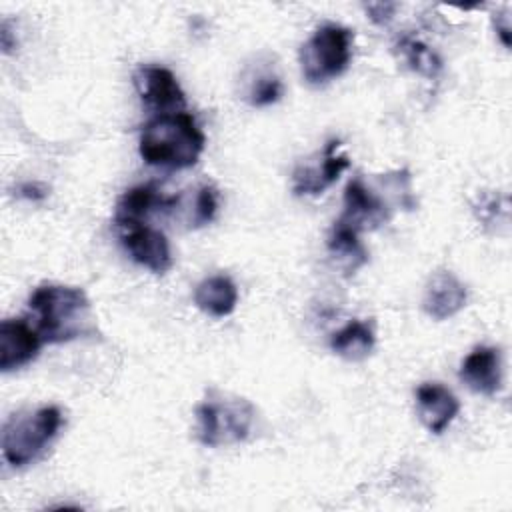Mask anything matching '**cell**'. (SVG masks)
Masks as SVG:
<instances>
[{
	"label": "cell",
	"instance_id": "obj_8",
	"mask_svg": "<svg viewBox=\"0 0 512 512\" xmlns=\"http://www.w3.org/2000/svg\"><path fill=\"white\" fill-rule=\"evenodd\" d=\"M120 240L130 258L154 274H164L174 264L168 238L148 224L122 228Z\"/></svg>",
	"mask_w": 512,
	"mask_h": 512
},
{
	"label": "cell",
	"instance_id": "obj_4",
	"mask_svg": "<svg viewBox=\"0 0 512 512\" xmlns=\"http://www.w3.org/2000/svg\"><path fill=\"white\" fill-rule=\"evenodd\" d=\"M64 422L58 406H40L36 410L12 414L2 428V454L14 468L34 464L44 456Z\"/></svg>",
	"mask_w": 512,
	"mask_h": 512
},
{
	"label": "cell",
	"instance_id": "obj_5",
	"mask_svg": "<svg viewBox=\"0 0 512 512\" xmlns=\"http://www.w3.org/2000/svg\"><path fill=\"white\" fill-rule=\"evenodd\" d=\"M354 32L340 24H322L300 48L302 76L318 86L346 72L352 60Z\"/></svg>",
	"mask_w": 512,
	"mask_h": 512
},
{
	"label": "cell",
	"instance_id": "obj_6",
	"mask_svg": "<svg viewBox=\"0 0 512 512\" xmlns=\"http://www.w3.org/2000/svg\"><path fill=\"white\" fill-rule=\"evenodd\" d=\"M134 86L140 100L158 114L180 112L186 106L184 90L180 88L172 70L156 64L138 66L134 76Z\"/></svg>",
	"mask_w": 512,
	"mask_h": 512
},
{
	"label": "cell",
	"instance_id": "obj_21",
	"mask_svg": "<svg viewBox=\"0 0 512 512\" xmlns=\"http://www.w3.org/2000/svg\"><path fill=\"white\" fill-rule=\"evenodd\" d=\"M364 8H366V12H368V16H370L372 22H376V24H386V22L392 20V16H394V12H396L398 6H396L394 2H370V4H366Z\"/></svg>",
	"mask_w": 512,
	"mask_h": 512
},
{
	"label": "cell",
	"instance_id": "obj_19",
	"mask_svg": "<svg viewBox=\"0 0 512 512\" xmlns=\"http://www.w3.org/2000/svg\"><path fill=\"white\" fill-rule=\"evenodd\" d=\"M188 226L190 228H200L206 226L208 222L214 220L216 210H218V194L216 188L210 184H202L194 190V198L188 206Z\"/></svg>",
	"mask_w": 512,
	"mask_h": 512
},
{
	"label": "cell",
	"instance_id": "obj_16",
	"mask_svg": "<svg viewBox=\"0 0 512 512\" xmlns=\"http://www.w3.org/2000/svg\"><path fill=\"white\" fill-rule=\"evenodd\" d=\"M194 304L208 316L224 318L232 314L238 304V288L226 274L208 276L196 286Z\"/></svg>",
	"mask_w": 512,
	"mask_h": 512
},
{
	"label": "cell",
	"instance_id": "obj_11",
	"mask_svg": "<svg viewBox=\"0 0 512 512\" xmlns=\"http://www.w3.org/2000/svg\"><path fill=\"white\" fill-rule=\"evenodd\" d=\"M42 338L24 318H8L0 324V370L10 372L32 362L40 352Z\"/></svg>",
	"mask_w": 512,
	"mask_h": 512
},
{
	"label": "cell",
	"instance_id": "obj_17",
	"mask_svg": "<svg viewBox=\"0 0 512 512\" xmlns=\"http://www.w3.org/2000/svg\"><path fill=\"white\" fill-rule=\"evenodd\" d=\"M374 344L376 336L372 322L358 318L350 320L330 336V350L348 362H360L368 358L374 350Z\"/></svg>",
	"mask_w": 512,
	"mask_h": 512
},
{
	"label": "cell",
	"instance_id": "obj_18",
	"mask_svg": "<svg viewBox=\"0 0 512 512\" xmlns=\"http://www.w3.org/2000/svg\"><path fill=\"white\" fill-rule=\"evenodd\" d=\"M398 48H400L402 58L410 66V70H414L416 74L426 76V78H436L440 74L442 60L438 58V54L432 48H428L418 38L402 36L398 40Z\"/></svg>",
	"mask_w": 512,
	"mask_h": 512
},
{
	"label": "cell",
	"instance_id": "obj_7",
	"mask_svg": "<svg viewBox=\"0 0 512 512\" xmlns=\"http://www.w3.org/2000/svg\"><path fill=\"white\" fill-rule=\"evenodd\" d=\"M390 210V204L372 186L362 178H352L344 188V210L338 220L360 232L384 224Z\"/></svg>",
	"mask_w": 512,
	"mask_h": 512
},
{
	"label": "cell",
	"instance_id": "obj_10",
	"mask_svg": "<svg viewBox=\"0 0 512 512\" xmlns=\"http://www.w3.org/2000/svg\"><path fill=\"white\" fill-rule=\"evenodd\" d=\"M180 202V194L166 196L154 182L138 184L126 190L114 208V224L118 228H128L136 224H144V220L154 212L174 210Z\"/></svg>",
	"mask_w": 512,
	"mask_h": 512
},
{
	"label": "cell",
	"instance_id": "obj_13",
	"mask_svg": "<svg viewBox=\"0 0 512 512\" xmlns=\"http://www.w3.org/2000/svg\"><path fill=\"white\" fill-rule=\"evenodd\" d=\"M460 380L476 394L494 396L502 386V356L494 346L472 348L460 364Z\"/></svg>",
	"mask_w": 512,
	"mask_h": 512
},
{
	"label": "cell",
	"instance_id": "obj_2",
	"mask_svg": "<svg viewBox=\"0 0 512 512\" xmlns=\"http://www.w3.org/2000/svg\"><path fill=\"white\" fill-rule=\"evenodd\" d=\"M42 342L60 344L92 334L94 316L86 292L78 286L40 284L28 298Z\"/></svg>",
	"mask_w": 512,
	"mask_h": 512
},
{
	"label": "cell",
	"instance_id": "obj_9",
	"mask_svg": "<svg viewBox=\"0 0 512 512\" xmlns=\"http://www.w3.org/2000/svg\"><path fill=\"white\" fill-rule=\"evenodd\" d=\"M338 146V140H328L318 162L302 164L294 170L292 190L296 196H318L340 178L350 160L346 154H338Z\"/></svg>",
	"mask_w": 512,
	"mask_h": 512
},
{
	"label": "cell",
	"instance_id": "obj_14",
	"mask_svg": "<svg viewBox=\"0 0 512 512\" xmlns=\"http://www.w3.org/2000/svg\"><path fill=\"white\" fill-rule=\"evenodd\" d=\"M418 418L432 434H442L460 412V402L452 390L440 382H424L416 388Z\"/></svg>",
	"mask_w": 512,
	"mask_h": 512
},
{
	"label": "cell",
	"instance_id": "obj_20",
	"mask_svg": "<svg viewBox=\"0 0 512 512\" xmlns=\"http://www.w3.org/2000/svg\"><path fill=\"white\" fill-rule=\"evenodd\" d=\"M280 96H282V80L270 70L258 72L252 78V82L248 86V94H246L248 102L256 108L270 106V104L278 102Z\"/></svg>",
	"mask_w": 512,
	"mask_h": 512
},
{
	"label": "cell",
	"instance_id": "obj_23",
	"mask_svg": "<svg viewBox=\"0 0 512 512\" xmlns=\"http://www.w3.org/2000/svg\"><path fill=\"white\" fill-rule=\"evenodd\" d=\"M0 42H2L4 54H10L12 48H16V40H12V30H10L8 20H4L0 26Z\"/></svg>",
	"mask_w": 512,
	"mask_h": 512
},
{
	"label": "cell",
	"instance_id": "obj_15",
	"mask_svg": "<svg viewBox=\"0 0 512 512\" xmlns=\"http://www.w3.org/2000/svg\"><path fill=\"white\" fill-rule=\"evenodd\" d=\"M326 248L330 260L344 276L356 274V270L368 262V250L360 242L358 232L340 220L334 222L326 240Z\"/></svg>",
	"mask_w": 512,
	"mask_h": 512
},
{
	"label": "cell",
	"instance_id": "obj_3",
	"mask_svg": "<svg viewBox=\"0 0 512 512\" xmlns=\"http://www.w3.org/2000/svg\"><path fill=\"white\" fill-rule=\"evenodd\" d=\"M256 408L250 400L210 388L196 406L198 440L208 448L240 444L250 436Z\"/></svg>",
	"mask_w": 512,
	"mask_h": 512
},
{
	"label": "cell",
	"instance_id": "obj_22",
	"mask_svg": "<svg viewBox=\"0 0 512 512\" xmlns=\"http://www.w3.org/2000/svg\"><path fill=\"white\" fill-rule=\"evenodd\" d=\"M18 194L26 200H44L46 194H48V188L40 182H24L20 188H18Z\"/></svg>",
	"mask_w": 512,
	"mask_h": 512
},
{
	"label": "cell",
	"instance_id": "obj_12",
	"mask_svg": "<svg viewBox=\"0 0 512 512\" xmlns=\"http://www.w3.org/2000/svg\"><path fill=\"white\" fill-rule=\"evenodd\" d=\"M468 300V290L466 284L450 270H438L430 276L424 298H422V308L432 320H448L456 316Z\"/></svg>",
	"mask_w": 512,
	"mask_h": 512
},
{
	"label": "cell",
	"instance_id": "obj_1",
	"mask_svg": "<svg viewBox=\"0 0 512 512\" xmlns=\"http://www.w3.org/2000/svg\"><path fill=\"white\" fill-rule=\"evenodd\" d=\"M204 146L206 136L196 118L190 112L180 110L150 118L142 126L138 152L150 166L184 170L198 162Z\"/></svg>",
	"mask_w": 512,
	"mask_h": 512
}]
</instances>
